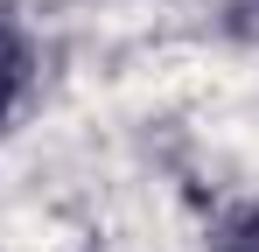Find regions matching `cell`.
Wrapping results in <instances>:
<instances>
[{
  "instance_id": "6da1fadb",
  "label": "cell",
  "mask_w": 259,
  "mask_h": 252,
  "mask_svg": "<svg viewBox=\"0 0 259 252\" xmlns=\"http://www.w3.org/2000/svg\"><path fill=\"white\" fill-rule=\"evenodd\" d=\"M217 252H259V210H245V217L224 231V245H217Z\"/></svg>"
},
{
  "instance_id": "7a4b0ae2",
  "label": "cell",
  "mask_w": 259,
  "mask_h": 252,
  "mask_svg": "<svg viewBox=\"0 0 259 252\" xmlns=\"http://www.w3.org/2000/svg\"><path fill=\"white\" fill-rule=\"evenodd\" d=\"M7 98H14V70L0 63V112H7Z\"/></svg>"
},
{
  "instance_id": "3957f363",
  "label": "cell",
  "mask_w": 259,
  "mask_h": 252,
  "mask_svg": "<svg viewBox=\"0 0 259 252\" xmlns=\"http://www.w3.org/2000/svg\"><path fill=\"white\" fill-rule=\"evenodd\" d=\"M238 14H259V0H238Z\"/></svg>"
}]
</instances>
